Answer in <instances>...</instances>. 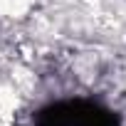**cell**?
I'll return each mask as SVG.
<instances>
[{
	"label": "cell",
	"instance_id": "cell-1",
	"mask_svg": "<svg viewBox=\"0 0 126 126\" xmlns=\"http://www.w3.org/2000/svg\"><path fill=\"white\" fill-rule=\"evenodd\" d=\"M35 126H121L119 116L92 99L52 101L35 114Z\"/></svg>",
	"mask_w": 126,
	"mask_h": 126
}]
</instances>
